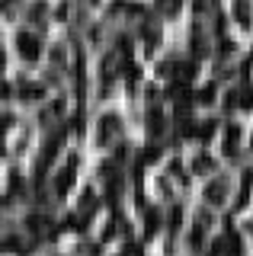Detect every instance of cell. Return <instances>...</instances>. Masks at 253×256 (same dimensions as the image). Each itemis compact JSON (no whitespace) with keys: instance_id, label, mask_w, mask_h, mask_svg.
Instances as JSON below:
<instances>
[{"instance_id":"1","label":"cell","mask_w":253,"mask_h":256,"mask_svg":"<svg viewBox=\"0 0 253 256\" xmlns=\"http://www.w3.org/2000/svg\"><path fill=\"white\" fill-rule=\"evenodd\" d=\"M36 52H38V42H32L29 36H22V54H26V58H32Z\"/></svg>"}]
</instances>
